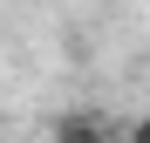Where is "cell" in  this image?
<instances>
[{
	"mask_svg": "<svg viewBox=\"0 0 150 143\" xmlns=\"http://www.w3.org/2000/svg\"><path fill=\"white\" fill-rule=\"evenodd\" d=\"M55 136H68V143H96V136H103V123H89V116H68V123H55Z\"/></svg>",
	"mask_w": 150,
	"mask_h": 143,
	"instance_id": "obj_1",
	"label": "cell"
},
{
	"mask_svg": "<svg viewBox=\"0 0 150 143\" xmlns=\"http://www.w3.org/2000/svg\"><path fill=\"white\" fill-rule=\"evenodd\" d=\"M130 143H150V116H143V123H137V130H130Z\"/></svg>",
	"mask_w": 150,
	"mask_h": 143,
	"instance_id": "obj_2",
	"label": "cell"
}]
</instances>
